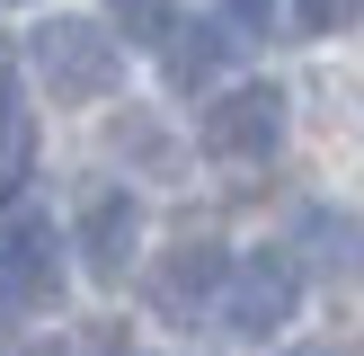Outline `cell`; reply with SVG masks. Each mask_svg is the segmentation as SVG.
I'll use <instances>...</instances> for the list:
<instances>
[{
	"label": "cell",
	"instance_id": "1",
	"mask_svg": "<svg viewBox=\"0 0 364 356\" xmlns=\"http://www.w3.org/2000/svg\"><path fill=\"white\" fill-rule=\"evenodd\" d=\"M27 63H36V80H45L63 107L116 98V80H124V45L98 27V18H45V27L27 36Z\"/></svg>",
	"mask_w": 364,
	"mask_h": 356
},
{
	"label": "cell",
	"instance_id": "2",
	"mask_svg": "<svg viewBox=\"0 0 364 356\" xmlns=\"http://www.w3.org/2000/svg\"><path fill=\"white\" fill-rule=\"evenodd\" d=\"M294 303H302V267L284 249H249V258H231L223 294H213V320H223V338L258 347V338H276L294 320Z\"/></svg>",
	"mask_w": 364,
	"mask_h": 356
},
{
	"label": "cell",
	"instance_id": "3",
	"mask_svg": "<svg viewBox=\"0 0 364 356\" xmlns=\"http://www.w3.org/2000/svg\"><path fill=\"white\" fill-rule=\"evenodd\" d=\"M196 142H205L213 160H276L284 152V89L276 80L223 89V98L205 107V125H196Z\"/></svg>",
	"mask_w": 364,
	"mask_h": 356
},
{
	"label": "cell",
	"instance_id": "4",
	"mask_svg": "<svg viewBox=\"0 0 364 356\" xmlns=\"http://www.w3.org/2000/svg\"><path fill=\"white\" fill-rule=\"evenodd\" d=\"M63 303V258H53L45 214L9 205V241H0V312H53Z\"/></svg>",
	"mask_w": 364,
	"mask_h": 356
},
{
	"label": "cell",
	"instance_id": "5",
	"mask_svg": "<svg viewBox=\"0 0 364 356\" xmlns=\"http://www.w3.org/2000/svg\"><path fill=\"white\" fill-rule=\"evenodd\" d=\"M71 249H80V267H89L98 285H116L124 267H134V249H142V196H134V187H98V196L80 205Z\"/></svg>",
	"mask_w": 364,
	"mask_h": 356
},
{
	"label": "cell",
	"instance_id": "6",
	"mask_svg": "<svg viewBox=\"0 0 364 356\" xmlns=\"http://www.w3.org/2000/svg\"><path fill=\"white\" fill-rule=\"evenodd\" d=\"M284 258L311 267V276H329V285H355V276H364V214H355V205H302Z\"/></svg>",
	"mask_w": 364,
	"mask_h": 356
},
{
	"label": "cell",
	"instance_id": "7",
	"mask_svg": "<svg viewBox=\"0 0 364 356\" xmlns=\"http://www.w3.org/2000/svg\"><path fill=\"white\" fill-rule=\"evenodd\" d=\"M223 276H231V258H223L213 241H178L169 258L151 267V285H142V294H151V312H160V320H196V312H213Z\"/></svg>",
	"mask_w": 364,
	"mask_h": 356
},
{
	"label": "cell",
	"instance_id": "8",
	"mask_svg": "<svg viewBox=\"0 0 364 356\" xmlns=\"http://www.w3.org/2000/svg\"><path fill=\"white\" fill-rule=\"evenodd\" d=\"M240 45V36L223 27V18H205V27H169V45H160V63H169L178 89H205L213 71H223V53Z\"/></svg>",
	"mask_w": 364,
	"mask_h": 356
},
{
	"label": "cell",
	"instance_id": "9",
	"mask_svg": "<svg viewBox=\"0 0 364 356\" xmlns=\"http://www.w3.org/2000/svg\"><path fill=\"white\" fill-rule=\"evenodd\" d=\"M107 18H116V36H124V45H169L178 0H107Z\"/></svg>",
	"mask_w": 364,
	"mask_h": 356
},
{
	"label": "cell",
	"instance_id": "10",
	"mask_svg": "<svg viewBox=\"0 0 364 356\" xmlns=\"http://www.w3.org/2000/svg\"><path fill=\"white\" fill-rule=\"evenodd\" d=\"M27 169H36V125L18 107V116H0V205H18V178Z\"/></svg>",
	"mask_w": 364,
	"mask_h": 356
},
{
	"label": "cell",
	"instance_id": "11",
	"mask_svg": "<svg viewBox=\"0 0 364 356\" xmlns=\"http://www.w3.org/2000/svg\"><path fill=\"white\" fill-rule=\"evenodd\" d=\"M364 18V0H294V27L302 36H347Z\"/></svg>",
	"mask_w": 364,
	"mask_h": 356
},
{
	"label": "cell",
	"instance_id": "12",
	"mask_svg": "<svg viewBox=\"0 0 364 356\" xmlns=\"http://www.w3.org/2000/svg\"><path fill=\"white\" fill-rule=\"evenodd\" d=\"M0 356H71V338H53V330H27V338H9Z\"/></svg>",
	"mask_w": 364,
	"mask_h": 356
},
{
	"label": "cell",
	"instance_id": "13",
	"mask_svg": "<svg viewBox=\"0 0 364 356\" xmlns=\"http://www.w3.org/2000/svg\"><path fill=\"white\" fill-rule=\"evenodd\" d=\"M0 116H18V45L0 36Z\"/></svg>",
	"mask_w": 364,
	"mask_h": 356
},
{
	"label": "cell",
	"instance_id": "14",
	"mask_svg": "<svg viewBox=\"0 0 364 356\" xmlns=\"http://www.w3.org/2000/svg\"><path fill=\"white\" fill-rule=\"evenodd\" d=\"M284 356H364L355 338H311V347H284Z\"/></svg>",
	"mask_w": 364,
	"mask_h": 356
}]
</instances>
